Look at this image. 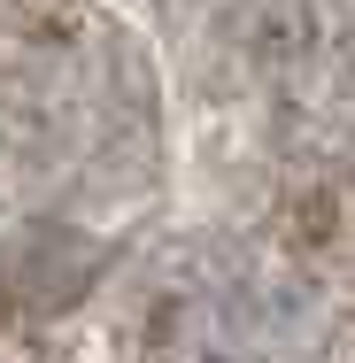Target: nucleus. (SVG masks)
<instances>
[{
	"mask_svg": "<svg viewBox=\"0 0 355 363\" xmlns=\"http://www.w3.org/2000/svg\"><path fill=\"white\" fill-rule=\"evenodd\" d=\"M0 178L47 209L124 201L154 178V85L93 8L0 16Z\"/></svg>",
	"mask_w": 355,
	"mask_h": 363,
	"instance_id": "obj_1",
	"label": "nucleus"
},
{
	"mask_svg": "<svg viewBox=\"0 0 355 363\" xmlns=\"http://www.w3.org/2000/svg\"><path fill=\"white\" fill-rule=\"evenodd\" d=\"M132 363H340L332 279L286 247L193 240L170 247L132 294Z\"/></svg>",
	"mask_w": 355,
	"mask_h": 363,
	"instance_id": "obj_2",
	"label": "nucleus"
},
{
	"mask_svg": "<svg viewBox=\"0 0 355 363\" xmlns=\"http://www.w3.org/2000/svg\"><path fill=\"white\" fill-rule=\"evenodd\" d=\"M340 363H355V333H348V340H340Z\"/></svg>",
	"mask_w": 355,
	"mask_h": 363,
	"instance_id": "obj_3",
	"label": "nucleus"
}]
</instances>
